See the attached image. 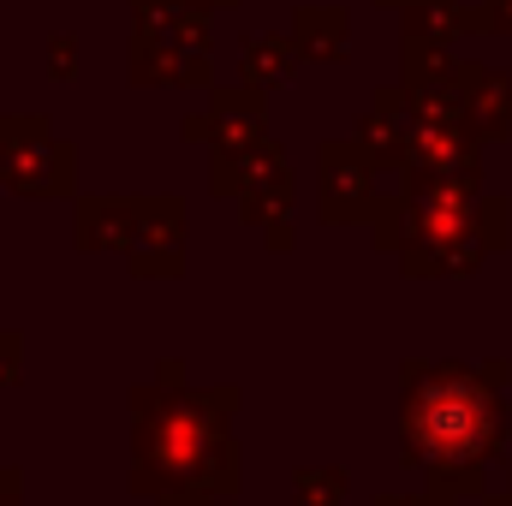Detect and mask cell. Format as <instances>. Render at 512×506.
Returning a JSON list of instances; mask_svg holds the SVG:
<instances>
[{
	"instance_id": "6da1fadb",
	"label": "cell",
	"mask_w": 512,
	"mask_h": 506,
	"mask_svg": "<svg viewBox=\"0 0 512 506\" xmlns=\"http://www.w3.org/2000/svg\"><path fill=\"white\" fill-rule=\"evenodd\" d=\"M405 441L429 465H477L501 441V417H495L489 387L465 370L423 376L405 405Z\"/></svg>"
},
{
	"instance_id": "7a4b0ae2",
	"label": "cell",
	"mask_w": 512,
	"mask_h": 506,
	"mask_svg": "<svg viewBox=\"0 0 512 506\" xmlns=\"http://www.w3.org/2000/svg\"><path fill=\"white\" fill-rule=\"evenodd\" d=\"M0 179L24 197H60L72 185V149L42 120H0Z\"/></svg>"
},
{
	"instance_id": "3957f363",
	"label": "cell",
	"mask_w": 512,
	"mask_h": 506,
	"mask_svg": "<svg viewBox=\"0 0 512 506\" xmlns=\"http://www.w3.org/2000/svg\"><path fill=\"white\" fill-rule=\"evenodd\" d=\"M18 358H24L18 334H0V387H6V381H18Z\"/></svg>"
},
{
	"instance_id": "277c9868",
	"label": "cell",
	"mask_w": 512,
	"mask_h": 506,
	"mask_svg": "<svg viewBox=\"0 0 512 506\" xmlns=\"http://www.w3.org/2000/svg\"><path fill=\"white\" fill-rule=\"evenodd\" d=\"M0 506H24V477L12 465H0Z\"/></svg>"
}]
</instances>
